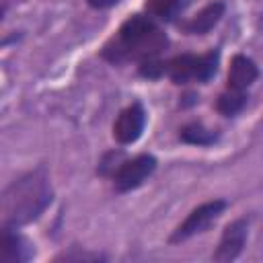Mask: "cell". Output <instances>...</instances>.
<instances>
[{
    "mask_svg": "<svg viewBox=\"0 0 263 263\" xmlns=\"http://www.w3.org/2000/svg\"><path fill=\"white\" fill-rule=\"evenodd\" d=\"M92 8H109V6H113V4H117V2H121V0H86Z\"/></svg>",
    "mask_w": 263,
    "mask_h": 263,
    "instance_id": "15",
    "label": "cell"
},
{
    "mask_svg": "<svg viewBox=\"0 0 263 263\" xmlns=\"http://www.w3.org/2000/svg\"><path fill=\"white\" fill-rule=\"evenodd\" d=\"M53 191L45 168H35L14 179L2 195V220L8 228L37 220L51 203Z\"/></svg>",
    "mask_w": 263,
    "mask_h": 263,
    "instance_id": "2",
    "label": "cell"
},
{
    "mask_svg": "<svg viewBox=\"0 0 263 263\" xmlns=\"http://www.w3.org/2000/svg\"><path fill=\"white\" fill-rule=\"evenodd\" d=\"M220 53L218 49H212L201 55L193 53H181L175 55L164 64V74L175 84H187V82H205L216 74Z\"/></svg>",
    "mask_w": 263,
    "mask_h": 263,
    "instance_id": "3",
    "label": "cell"
},
{
    "mask_svg": "<svg viewBox=\"0 0 263 263\" xmlns=\"http://www.w3.org/2000/svg\"><path fill=\"white\" fill-rule=\"evenodd\" d=\"M226 208V201L224 199H212V201H205L201 205H197L177 228L175 232L171 234V242H183L199 232H205L210 228L212 222H216V218L224 212Z\"/></svg>",
    "mask_w": 263,
    "mask_h": 263,
    "instance_id": "4",
    "label": "cell"
},
{
    "mask_svg": "<svg viewBox=\"0 0 263 263\" xmlns=\"http://www.w3.org/2000/svg\"><path fill=\"white\" fill-rule=\"evenodd\" d=\"M259 76V68L257 64L247 58V55H234L230 60V68H228V88L232 90H245L247 86H251Z\"/></svg>",
    "mask_w": 263,
    "mask_h": 263,
    "instance_id": "9",
    "label": "cell"
},
{
    "mask_svg": "<svg viewBox=\"0 0 263 263\" xmlns=\"http://www.w3.org/2000/svg\"><path fill=\"white\" fill-rule=\"evenodd\" d=\"M168 47V37L164 31L150 21L148 16L134 14L129 16L115 37H111L101 55L111 64H123V62H148L156 60L164 49Z\"/></svg>",
    "mask_w": 263,
    "mask_h": 263,
    "instance_id": "1",
    "label": "cell"
},
{
    "mask_svg": "<svg viewBox=\"0 0 263 263\" xmlns=\"http://www.w3.org/2000/svg\"><path fill=\"white\" fill-rule=\"evenodd\" d=\"M144 123H146V113H144L142 105L132 103L117 115V119L113 123V138L119 144H134L142 136Z\"/></svg>",
    "mask_w": 263,
    "mask_h": 263,
    "instance_id": "6",
    "label": "cell"
},
{
    "mask_svg": "<svg viewBox=\"0 0 263 263\" xmlns=\"http://www.w3.org/2000/svg\"><path fill=\"white\" fill-rule=\"evenodd\" d=\"M33 247L31 242L18 234L12 232L8 226L2 230V247H0V261L2 263H25L33 257Z\"/></svg>",
    "mask_w": 263,
    "mask_h": 263,
    "instance_id": "8",
    "label": "cell"
},
{
    "mask_svg": "<svg viewBox=\"0 0 263 263\" xmlns=\"http://www.w3.org/2000/svg\"><path fill=\"white\" fill-rule=\"evenodd\" d=\"M179 138H181L183 142H187V144L210 146V144H214V142L218 140V132L208 129V127H203L201 123H189V125H185V127L181 129Z\"/></svg>",
    "mask_w": 263,
    "mask_h": 263,
    "instance_id": "11",
    "label": "cell"
},
{
    "mask_svg": "<svg viewBox=\"0 0 263 263\" xmlns=\"http://www.w3.org/2000/svg\"><path fill=\"white\" fill-rule=\"evenodd\" d=\"M224 14V2H212L208 6H203L191 21L183 23V31L189 35H205L208 31H212L218 21Z\"/></svg>",
    "mask_w": 263,
    "mask_h": 263,
    "instance_id": "10",
    "label": "cell"
},
{
    "mask_svg": "<svg viewBox=\"0 0 263 263\" xmlns=\"http://www.w3.org/2000/svg\"><path fill=\"white\" fill-rule=\"evenodd\" d=\"M245 103H247V97H245L242 90H232V88H228L226 92H222V95L218 97L216 109H218L222 115L232 117V115H236V113L245 107Z\"/></svg>",
    "mask_w": 263,
    "mask_h": 263,
    "instance_id": "12",
    "label": "cell"
},
{
    "mask_svg": "<svg viewBox=\"0 0 263 263\" xmlns=\"http://www.w3.org/2000/svg\"><path fill=\"white\" fill-rule=\"evenodd\" d=\"M156 168V158L152 154H140L132 160H125L113 173V185L117 191H132L140 187Z\"/></svg>",
    "mask_w": 263,
    "mask_h": 263,
    "instance_id": "5",
    "label": "cell"
},
{
    "mask_svg": "<svg viewBox=\"0 0 263 263\" xmlns=\"http://www.w3.org/2000/svg\"><path fill=\"white\" fill-rule=\"evenodd\" d=\"M140 74H142V76H148V78H158V76L164 74V64L158 62V60L142 62V64H140Z\"/></svg>",
    "mask_w": 263,
    "mask_h": 263,
    "instance_id": "14",
    "label": "cell"
},
{
    "mask_svg": "<svg viewBox=\"0 0 263 263\" xmlns=\"http://www.w3.org/2000/svg\"><path fill=\"white\" fill-rule=\"evenodd\" d=\"M247 228H249V224H247L245 218H238V220L230 222L222 232L218 249L214 251V261H220V263L234 261L242 253V247H245V240H247Z\"/></svg>",
    "mask_w": 263,
    "mask_h": 263,
    "instance_id": "7",
    "label": "cell"
},
{
    "mask_svg": "<svg viewBox=\"0 0 263 263\" xmlns=\"http://www.w3.org/2000/svg\"><path fill=\"white\" fill-rule=\"evenodd\" d=\"M179 8H181V0H146V10L164 21H171Z\"/></svg>",
    "mask_w": 263,
    "mask_h": 263,
    "instance_id": "13",
    "label": "cell"
}]
</instances>
